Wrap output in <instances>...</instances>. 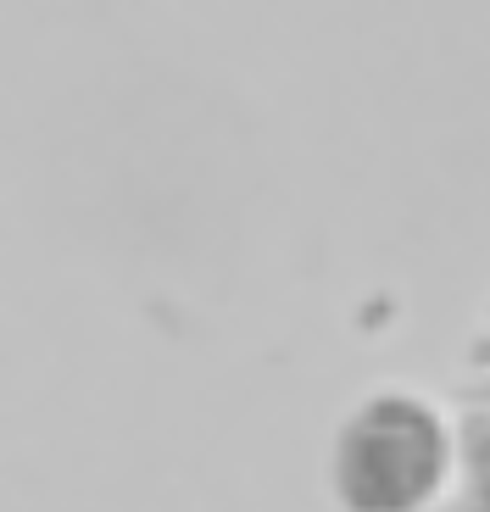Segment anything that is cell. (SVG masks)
Wrapping results in <instances>:
<instances>
[{
    "label": "cell",
    "instance_id": "cell-1",
    "mask_svg": "<svg viewBox=\"0 0 490 512\" xmlns=\"http://www.w3.org/2000/svg\"><path fill=\"white\" fill-rule=\"evenodd\" d=\"M452 468V423L407 384L362 390L323 440V496L335 512H435Z\"/></svg>",
    "mask_w": 490,
    "mask_h": 512
}]
</instances>
